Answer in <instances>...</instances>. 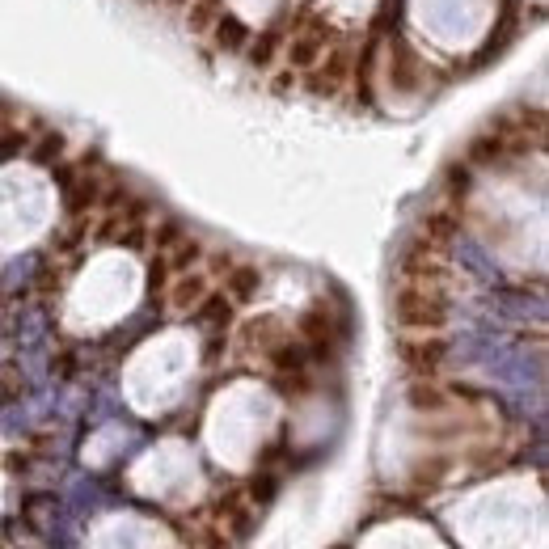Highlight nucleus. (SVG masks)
<instances>
[{"instance_id": "obj_1", "label": "nucleus", "mask_w": 549, "mask_h": 549, "mask_svg": "<svg viewBox=\"0 0 549 549\" xmlns=\"http://www.w3.org/2000/svg\"><path fill=\"white\" fill-rule=\"evenodd\" d=\"M258 283H262L258 267H233L229 275H224V296H229L233 305H245V300L258 292Z\"/></svg>"}, {"instance_id": "obj_2", "label": "nucleus", "mask_w": 549, "mask_h": 549, "mask_svg": "<svg viewBox=\"0 0 549 549\" xmlns=\"http://www.w3.org/2000/svg\"><path fill=\"white\" fill-rule=\"evenodd\" d=\"M444 351H448L444 338H435V334H423L419 343H406V359L414 368H435L444 359Z\"/></svg>"}]
</instances>
